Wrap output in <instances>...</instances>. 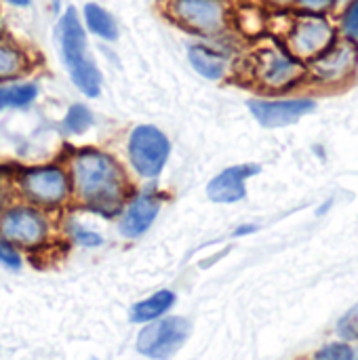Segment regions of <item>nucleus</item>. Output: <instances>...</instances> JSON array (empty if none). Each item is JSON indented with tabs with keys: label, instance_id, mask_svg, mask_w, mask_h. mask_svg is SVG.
I'll list each match as a JSON object with an SVG mask.
<instances>
[{
	"label": "nucleus",
	"instance_id": "8",
	"mask_svg": "<svg viewBox=\"0 0 358 360\" xmlns=\"http://www.w3.org/2000/svg\"><path fill=\"white\" fill-rule=\"evenodd\" d=\"M190 335V323L181 316H169V319H156L152 323H146V327L139 331L135 350L152 360L173 359L181 346L188 342Z\"/></svg>",
	"mask_w": 358,
	"mask_h": 360
},
{
	"label": "nucleus",
	"instance_id": "9",
	"mask_svg": "<svg viewBox=\"0 0 358 360\" xmlns=\"http://www.w3.org/2000/svg\"><path fill=\"white\" fill-rule=\"evenodd\" d=\"M162 196L154 190H143L137 194H131L118 213V232L124 238H139L143 236L152 224L156 221L160 209H162Z\"/></svg>",
	"mask_w": 358,
	"mask_h": 360
},
{
	"label": "nucleus",
	"instance_id": "26",
	"mask_svg": "<svg viewBox=\"0 0 358 360\" xmlns=\"http://www.w3.org/2000/svg\"><path fill=\"white\" fill-rule=\"evenodd\" d=\"M11 202V184L4 173H0V211Z\"/></svg>",
	"mask_w": 358,
	"mask_h": 360
},
{
	"label": "nucleus",
	"instance_id": "22",
	"mask_svg": "<svg viewBox=\"0 0 358 360\" xmlns=\"http://www.w3.org/2000/svg\"><path fill=\"white\" fill-rule=\"evenodd\" d=\"M314 360H354V352L348 344H329L317 352Z\"/></svg>",
	"mask_w": 358,
	"mask_h": 360
},
{
	"label": "nucleus",
	"instance_id": "18",
	"mask_svg": "<svg viewBox=\"0 0 358 360\" xmlns=\"http://www.w3.org/2000/svg\"><path fill=\"white\" fill-rule=\"evenodd\" d=\"M38 99V84L34 82H2L0 84V112L8 108H27Z\"/></svg>",
	"mask_w": 358,
	"mask_h": 360
},
{
	"label": "nucleus",
	"instance_id": "13",
	"mask_svg": "<svg viewBox=\"0 0 358 360\" xmlns=\"http://www.w3.org/2000/svg\"><path fill=\"white\" fill-rule=\"evenodd\" d=\"M358 49L352 40H342L333 46H327L312 61V72L323 82H338L352 74L357 68Z\"/></svg>",
	"mask_w": 358,
	"mask_h": 360
},
{
	"label": "nucleus",
	"instance_id": "20",
	"mask_svg": "<svg viewBox=\"0 0 358 360\" xmlns=\"http://www.w3.org/2000/svg\"><path fill=\"white\" fill-rule=\"evenodd\" d=\"M0 264L8 270H21V253H19V247H15L11 240H6L2 234H0Z\"/></svg>",
	"mask_w": 358,
	"mask_h": 360
},
{
	"label": "nucleus",
	"instance_id": "27",
	"mask_svg": "<svg viewBox=\"0 0 358 360\" xmlns=\"http://www.w3.org/2000/svg\"><path fill=\"white\" fill-rule=\"evenodd\" d=\"M255 230H257L255 226H241V228L234 230V236H245V234H251V232H255Z\"/></svg>",
	"mask_w": 358,
	"mask_h": 360
},
{
	"label": "nucleus",
	"instance_id": "6",
	"mask_svg": "<svg viewBox=\"0 0 358 360\" xmlns=\"http://www.w3.org/2000/svg\"><path fill=\"white\" fill-rule=\"evenodd\" d=\"M0 234L15 247L34 249L46 243L51 234L49 213L27 202H15L0 211Z\"/></svg>",
	"mask_w": 358,
	"mask_h": 360
},
{
	"label": "nucleus",
	"instance_id": "19",
	"mask_svg": "<svg viewBox=\"0 0 358 360\" xmlns=\"http://www.w3.org/2000/svg\"><path fill=\"white\" fill-rule=\"evenodd\" d=\"M93 124V114L87 105L82 103H74L68 108L63 120H61V127L68 135H82L84 131H89Z\"/></svg>",
	"mask_w": 358,
	"mask_h": 360
},
{
	"label": "nucleus",
	"instance_id": "5",
	"mask_svg": "<svg viewBox=\"0 0 358 360\" xmlns=\"http://www.w3.org/2000/svg\"><path fill=\"white\" fill-rule=\"evenodd\" d=\"M127 156L133 173L150 181L165 171L171 158V141L158 127L137 124L127 137Z\"/></svg>",
	"mask_w": 358,
	"mask_h": 360
},
{
	"label": "nucleus",
	"instance_id": "28",
	"mask_svg": "<svg viewBox=\"0 0 358 360\" xmlns=\"http://www.w3.org/2000/svg\"><path fill=\"white\" fill-rule=\"evenodd\" d=\"M4 2L11 4V6H15V8H25V6H30L32 0H4Z\"/></svg>",
	"mask_w": 358,
	"mask_h": 360
},
{
	"label": "nucleus",
	"instance_id": "2",
	"mask_svg": "<svg viewBox=\"0 0 358 360\" xmlns=\"http://www.w3.org/2000/svg\"><path fill=\"white\" fill-rule=\"evenodd\" d=\"M59 49L74 86L95 99L101 95V72L87 49V32L74 6H68L57 25Z\"/></svg>",
	"mask_w": 358,
	"mask_h": 360
},
{
	"label": "nucleus",
	"instance_id": "16",
	"mask_svg": "<svg viewBox=\"0 0 358 360\" xmlns=\"http://www.w3.org/2000/svg\"><path fill=\"white\" fill-rule=\"evenodd\" d=\"M30 68L32 59L21 46L0 40V82H13L27 74Z\"/></svg>",
	"mask_w": 358,
	"mask_h": 360
},
{
	"label": "nucleus",
	"instance_id": "12",
	"mask_svg": "<svg viewBox=\"0 0 358 360\" xmlns=\"http://www.w3.org/2000/svg\"><path fill=\"white\" fill-rule=\"evenodd\" d=\"M262 171L260 165H232L217 173L209 184H207V196L209 200L217 205H234L247 196V179L255 177Z\"/></svg>",
	"mask_w": 358,
	"mask_h": 360
},
{
	"label": "nucleus",
	"instance_id": "29",
	"mask_svg": "<svg viewBox=\"0 0 358 360\" xmlns=\"http://www.w3.org/2000/svg\"><path fill=\"white\" fill-rule=\"evenodd\" d=\"M270 2H274V4H279V6H285V4H289V2H293V0H270Z\"/></svg>",
	"mask_w": 358,
	"mask_h": 360
},
{
	"label": "nucleus",
	"instance_id": "21",
	"mask_svg": "<svg viewBox=\"0 0 358 360\" xmlns=\"http://www.w3.org/2000/svg\"><path fill=\"white\" fill-rule=\"evenodd\" d=\"M70 236L76 245L80 247H87V249H95V247H101L103 245V236L93 232V230H87L82 226H72L70 230Z\"/></svg>",
	"mask_w": 358,
	"mask_h": 360
},
{
	"label": "nucleus",
	"instance_id": "4",
	"mask_svg": "<svg viewBox=\"0 0 358 360\" xmlns=\"http://www.w3.org/2000/svg\"><path fill=\"white\" fill-rule=\"evenodd\" d=\"M158 6L173 25L203 38L224 34L230 23L226 0H158Z\"/></svg>",
	"mask_w": 358,
	"mask_h": 360
},
{
	"label": "nucleus",
	"instance_id": "3",
	"mask_svg": "<svg viewBox=\"0 0 358 360\" xmlns=\"http://www.w3.org/2000/svg\"><path fill=\"white\" fill-rule=\"evenodd\" d=\"M15 190L23 202L42 211L61 209L72 200L70 177L61 165H36L15 175Z\"/></svg>",
	"mask_w": 358,
	"mask_h": 360
},
{
	"label": "nucleus",
	"instance_id": "17",
	"mask_svg": "<svg viewBox=\"0 0 358 360\" xmlns=\"http://www.w3.org/2000/svg\"><path fill=\"white\" fill-rule=\"evenodd\" d=\"M82 17H84L87 30L93 32L95 36H99V38H103L108 42H114L118 38V23L112 17V13L106 11L101 4L87 2L84 8H82Z\"/></svg>",
	"mask_w": 358,
	"mask_h": 360
},
{
	"label": "nucleus",
	"instance_id": "23",
	"mask_svg": "<svg viewBox=\"0 0 358 360\" xmlns=\"http://www.w3.org/2000/svg\"><path fill=\"white\" fill-rule=\"evenodd\" d=\"M338 331L344 340H358V306H354L338 325Z\"/></svg>",
	"mask_w": 358,
	"mask_h": 360
},
{
	"label": "nucleus",
	"instance_id": "15",
	"mask_svg": "<svg viewBox=\"0 0 358 360\" xmlns=\"http://www.w3.org/2000/svg\"><path fill=\"white\" fill-rule=\"evenodd\" d=\"M175 304V293L169 291V289H160L156 291L154 295L137 302L133 308H131V323H139V325H146V323H152L160 316H165Z\"/></svg>",
	"mask_w": 358,
	"mask_h": 360
},
{
	"label": "nucleus",
	"instance_id": "1",
	"mask_svg": "<svg viewBox=\"0 0 358 360\" xmlns=\"http://www.w3.org/2000/svg\"><path fill=\"white\" fill-rule=\"evenodd\" d=\"M65 171L70 177L72 202L91 213L114 217L131 196L129 175L120 160L110 152L80 148L70 154Z\"/></svg>",
	"mask_w": 358,
	"mask_h": 360
},
{
	"label": "nucleus",
	"instance_id": "11",
	"mask_svg": "<svg viewBox=\"0 0 358 360\" xmlns=\"http://www.w3.org/2000/svg\"><path fill=\"white\" fill-rule=\"evenodd\" d=\"M333 27L323 17H302L289 34V49L298 57H319L331 46Z\"/></svg>",
	"mask_w": 358,
	"mask_h": 360
},
{
	"label": "nucleus",
	"instance_id": "7",
	"mask_svg": "<svg viewBox=\"0 0 358 360\" xmlns=\"http://www.w3.org/2000/svg\"><path fill=\"white\" fill-rule=\"evenodd\" d=\"M251 76L266 91H287L304 76V65L276 44L262 46L251 57Z\"/></svg>",
	"mask_w": 358,
	"mask_h": 360
},
{
	"label": "nucleus",
	"instance_id": "10",
	"mask_svg": "<svg viewBox=\"0 0 358 360\" xmlns=\"http://www.w3.org/2000/svg\"><path fill=\"white\" fill-rule=\"evenodd\" d=\"M247 105L253 118L268 129L289 127L317 108L312 99H249Z\"/></svg>",
	"mask_w": 358,
	"mask_h": 360
},
{
	"label": "nucleus",
	"instance_id": "24",
	"mask_svg": "<svg viewBox=\"0 0 358 360\" xmlns=\"http://www.w3.org/2000/svg\"><path fill=\"white\" fill-rule=\"evenodd\" d=\"M344 30L352 36H358V0L348 8L346 17H344Z\"/></svg>",
	"mask_w": 358,
	"mask_h": 360
},
{
	"label": "nucleus",
	"instance_id": "25",
	"mask_svg": "<svg viewBox=\"0 0 358 360\" xmlns=\"http://www.w3.org/2000/svg\"><path fill=\"white\" fill-rule=\"evenodd\" d=\"M302 8L306 11H312V13H321L325 8H329L335 0H298Z\"/></svg>",
	"mask_w": 358,
	"mask_h": 360
},
{
	"label": "nucleus",
	"instance_id": "14",
	"mask_svg": "<svg viewBox=\"0 0 358 360\" xmlns=\"http://www.w3.org/2000/svg\"><path fill=\"white\" fill-rule=\"evenodd\" d=\"M188 61L207 80H224L228 74V57L209 44H190Z\"/></svg>",
	"mask_w": 358,
	"mask_h": 360
}]
</instances>
